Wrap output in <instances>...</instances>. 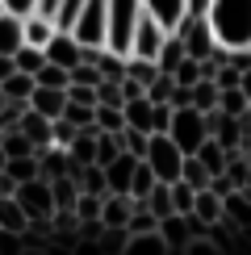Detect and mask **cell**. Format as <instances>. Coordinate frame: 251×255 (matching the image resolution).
<instances>
[{
	"mask_svg": "<svg viewBox=\"0 0 251 255\" xmlns=\"http://www.w3.org/2000/svg\"><path fill=\"white\" fill-rule=\"evenodd\" d=\"M159 42H163V29L142 13V17H138V29H134V42H130V55H138V59H155Z\"/></svg>",
	"mask_w": 251,
	"mask_h": 255,
	"instance_id": "obj_12",
	"label": "cell"
},
{
	"mask_svg": "<svg viewBox=\"0 0 251 255\" xmlns=\"http://www.w3.org/2000/svg\"><path fill=\"white\" fill-rule=\"evenodd\" d=\"M193 214L205 222V226H214V222H222V197L214 193V188H197V201H193Z\"/></svg>",
	"mask_w": 251,
	"mask_h": 255,
	"instance_id": "obj_16",
	"label": "cell"
},
{
	"mask_svg": "<svg viewBox=\"0 0 251 255\" xmlns=\"http://www.w3.org/2000/svg\"><path fill=\"white\" fill-rule=\"evenodd\" d=\"M97 71H101V80H122V76H126V55H118V50H109V46H101Z\"/></svg>",
	"mask_w": 251,
	"mask_h": 255,
	"instance_id": "obj_26",
	"label": "cell"
},
{
	"mask_svg": "<svg viewBox=\"0 0 251 255\" xmlns=\"http://www.w3.org/2000/svg\"><path fill=\"white\" fill-rule=\"evenodd\" d=\"M13 188H17V180L8 172H0V197H13Z\"/></svg>",
	"mask_w": 251,
	"mask_h": 255,
	"instance_id": "obj_41",
	"label": "cell"
},
{
	"mask_svg": "<svg viewBox=\"0 0 251 255\" xmlns=\"http://www.w3.org/2000/svg\"><path fill=\"white\" fill-rule=\"evenodd\" d=\"M92 109H97V105H80V101H67L59 118H67L71 126H76V130H84V126H92Z\"/></svg>",
	"mask_w": 251,
	"mask_h": 255,
	"instance_id": "obj_34",
	"label": "cell"
},
{
	"mask_svg": "<svg viewBox=\"0 0 251 255\" xmlns=\"http://www.w3.org/2000/svg\"><path fill=\"white\" fill-rule=\"evenodd\" d=\"M25 46V25H21L17 13H0V55H17V50Z\"/></svg>",
	"mask_w": 251,
	"mask_h": 255,
	"instance_id": "obj_15",
	"label": "cell"
},
{
	"mask_svg": "<svg viewBox=\"0 0 251 255\" xmlns=\"http://www.w3.org/2000/svg\"><path fill=\"white\" fill-rule=\"evenodd\" d=\"M167 122H172V105L167 101H155V118H151V134H163Z\"/></svg>",
	"mask_w": 251,
	"mask_h": 255,
	"instance_id": "obj_39",
	"label": "cell"
},
{
	"mask_svg": "<svg viewBox=\"0 0 251 255\" xmlns=\"http://www.w3.org/2000/svg\"><path fill=\"white\" fill-rule=\"evenodd\" d=\"M17 130L34 142V151H42V146H50V118H42L38 109H29L25 105V113L17 118Z\"/></svg>",
	"mask_w": 251,
	"mask_h": 255,
	"instance_id": "obj_13",
	"label": "cell"
},
{
	"mask_svg": "<svg viewBox=\"0 0 251 255\" xmlns=\"http://www.w3.org/2000/svg\"><path fill=\"white\" fill-rule=\"evenodd\" d=\"M63 105H67V92L63 88H46V84H34V92H29V109H38L42 118L55 122L63 113Z\"/></svg>",
	"mask_w": 251,
	"mask_h": 255,
	"instance_id": "obj_14",
	"label": "cell"
},
{
	"mask_svg": "<svg viewBox=\"0 0 251 255\" xmlns=\"http://www.w3.org/2000/svg\"><path fill=\"white\" fill-rule=\"evenodd\" d=\"M126 251L130 255H167V243H163L159 230H146V235H130Z\"/></svg>",
	"mask_w": 251,
	"mask_h": 255,
	"instance_id": "obj_20",
	"label": "cell"
},
{
	"mask_svg": "<svg viewBox=\"0 0 251 255\" xmlns=\"http://www.w3.org/2000/svg\"><path fill=\"white\" fill-rule=\"evenodd\" d=\"M239 88H243V97H247V101H251V67H247V71H243V76H239Z\"/></svg>",
	"mask_w": 251,
	"mask_h": 255,
	"instance_id": "obj_44",
	"label": "cell"
},
{
	"mask_svg": "<svg viewBox=\"0 0 251 255\" xmlns=\"http://www.w3.org/2000/svg\"><path fill=\"white\" fill-rule=\"evenodd\" d=\"M92 126H97V130H113V134H118L122 126H126L122 105H97V109H92Z\"/></svg>",
	"mask_w": 251,
	"mask_h": 255,
	"instance_id": "obj_30",
	"label": "cell"
},
{
	"mask_svg": "<svg viewBox=\"0 0 251 255\" xmlns=\"http://www.w3.org/2000/svg\"><path fill=\"white\" fill-rule=\"evenodd\" d=\"M67 67H59V63H42L38 67V76H34V84H46V88H67Z\"/></svg>",
	"mask_w": 251,
	"mask_h": 255,
	"instance_id": "obj_33",
	"label": "cell"
},
{
	"mask_svg": "<svg viewBox=\"0 0 251 255\" xmlns=\"http://www.w3.org/2000/svg\"><path fill=\"white\" fill-rule=\"evenodd\" d=\"M134 159L130 151H122L118 159H109L105 163V193H130V176H134Z\"/></svg>",
	"mask_w": 251,
	"mask_h": 255,
	"instance_id": "obj_11",
	"label": "cell"
},
{
	"mask_svg": "<svg viewBox=\"0 0 251 255\" xmlns=\"http://www.w3.org/2000/svg\"><path fill=\"white\" fill-rule=\"evenodd\" d=\"M155 184H159V176L151 172L146 159H138V163H134V176H130V201H134V205H142V197L151 193Z\"/></svg>",
	"mask_w": 251,
	"mask_h": 255,
	"instance_id": "obj_18",
	"label": "cell"
},
{
	"mask_svg": "<svg viewBox=\"0 0 251 255\" xmlns=\"http://www.w3.org/2000/svg\"><path fill=\"white\" fill-rule=\"evenodd\" d=\"M29 92H34V76H25V71H13L8 80H0V97L8 101H29Z\"/></svg>",
	"mask_w": 251,
	"mask_h": 255,
	"instance_id": "obj_24",
	"label": "cell"
},
{
	"mask_svg": "<svg viewBox=\"0 0 251 255\" xmlns=\"http://www.w3.org/2000/svg\"><path fill=\"white\" fill-rule=\"evenodd\" d=\"M180 59H184V42H180V34H163L159 50H155V67L172 76V67H176Z\"/></svg>",
	"mask_w": 251,
	"mask_h": 255,
	"instance_id": "obj_17",
	"label": "cell"
},
{
	"mask_svg": "<svg viewBox=\"0 0 251 255\" xmlns=\"http://www.w3.org/2000/svg\"><path fill=\"white\" fill-rule=\"evenodd\" d=\"M67 101H80V105H97V88L92 84H67Z\"/></svg>",
	"mask_w": 251,
	"mask_h": 255,
	"instance_id": "obj_38",
	"label": "cell"
},
{
	"mask_svg": "<svg viewBox=\"0 0 251 255\" xmlns=\"http://www.w3.org/2000/svg\"><path fill=\"white\" fill-rule=\"evenodd\" d=\"M193 155H197V159H201V163L209 167V176H218V172H222V167H226V155H230V151H226L222 142H218V138H205V142L197 146Z\"/></svg>",
	"mask_w": 251,
	"mask_h": 255,
	"instance_id": "obj_21",
	"label": "cell"
},
{
	"mask_svg": "<svg viewBox=\"0 0 251 255\" xmlns=\"http://www.w3.org/2000/svg\"><path fill=\"white\" fill-rule=\"evenodd\" d=\"M172 80L184 84V88H188V84H197V80H201V59H188V55H184V59L172 67Z\"/></svg>",
	"mask_w": 251,
	"mask_h": 255,
	"instance_id": "obj_35",
	"label": "cell"
},
{
	"mask_svg": "<svg viewBox=\"0 0 251 255\" xmlns=\"http://www.w3.org/2000/svg\"><path fill=\"white\" fill-rule=\"evenodd\" d=\"M184 4H188V17H205L209 0H184Z\"/></svg>",
	"mask_w": 251,
	"mask_h": 255,
	"instance_id": "obj_42",
	"label": "cell"
},
{
	"mask_svg": "<svg viewBox=\"0 0 251 255\" xmlns=\"http://www.w3.org/2000/svg\"><path fill=\"white\" fill-rule=\"evenodd\" d=\"M0 172H8L17 184H21V180H34L38 176V155H13V159H4Z\"/></svg>",
	"mask_w": 251,
	"mask_h": 255,
	"instance_id": "obj_28",
	"label": "cell"
},
{
	"mask_svg": "<svg viewBox=\"0 0 251 255\" xmlns=\"http://www.w3.org/2000/svg\"><path fill=\"white\" fill-rule=\"evenodd\" d=\"M101 201L105 193H76V222H101Z\"/></svg>",
	"mask_w": 251,
	"mask_h": 255,
	"instance_id": "obj_29",
	"label": "cell"
},
{
	"mask_svg": "<svg viewBox=\"0 0 251 255\" xmlns=\"http://www.w3.org/2000/svg\"><path fill=\"white\" fill-rule=\"evenodd\" d=\"M188 105L193 109H201V113H209V109H218V84L214 80H197V84H188Z\"/></svg>",
	"mask_w": 251,
	"mask_h": 255,
	"instance_id": "obj_19",
	"label": "cell"
},
{
	"mask_svg": "<svg viewBox=\"0 0 251 255\" xmlns=\"http://www.w3.org/2000/svg\"><path fill=\"white\" fill-rule=\"evenodd\" d=\"M205 25L218 50H247L251 46V0H209Z\"/></svg>",
	"mask_w": 251,
	"mask_h": 255,
	"instance_id": "obj_1",
	"label": "cell"
},
{
	"mask_svg": "<svg viewBox=\"0 0 251 255\" xmlns=\"http://www.w3.org/2000/svg\"><path fill=\"white\" fill-rule=\"evenodd\" d=\"M167 138H172L176 146H180L184 155H193L197 146L209 138V130H205V113L201 109H193V105H176L172 109V122H167V130H163Z\"/></svg>",
	"mask_w": 251,
	"mask_h": 255,
	"instance_id": "obj_3",
	"label": "cell"
},
{
	"mask_svg": "<svg viewBox=\"0 0 251 255\" xmlns=\"http://www.w3.org/2000/svg\"><path fill=\"white\" fill-rule=\"evenodd\" d=\"M0 13H4V4H0Z\"/></svg>",
	"mask_w": 251,
	"mask_h": 255,
	"instance_id": "obj_46",
	"label": "cell"
},
{
	"mask_svg": "<svg viewBox=\"0 0 251 255\" xmlns=\"http://www.w3.org/2000/svg\"><path fill=\"white\" fill-rule=\"evenodd\" d=\"M122 155V138L113 134V130H97V151H92V163H109V159H118Z\"/></svg>",
	"mask_w": 251,
	"mask_h": 255,
	"instance_id": "obj_25",
	"label": "cell"
},
{
	"mask_svg": "<svg viewBox=\"0 0 251 255\" xmlns=\"http://www.w3.org/2000/svg\"><path fill=\"white\" fill-rule=\"evenodd\" d=\"M17 71V63H13V55H0V80H8Z\"/></svg>",
	"mask_w": 251,
	"mask_h": 255,
	"instance_id": "obj_43",
	"label": "cell"
},
{
	"mask_svg": "<svg viewBox=\"0 0 251 255\" xmlns=\"http://www.w3.org/2000/svg\"><path fill=\"white\" fill-rule=\"evenodd\" d=\"M0 4H4L8 13H17V17H25V13H34V4H38V0H0Z\"/></svg>",
	"mask_w": 251,
	"mask_h": 255,
	"instance_id": "obj_40",
	"label": "cell"
},
{
	"mask_svg": "<svg viewBox=\"0 0 251 255\" xmlns=\"http://www.w3.org/2000/svg\"><path fill=\"white\" fill-rule=\"evenodd\" d=\"M0 167H4V146H0Z\"/></svg>",
	"mask_w": 251,
	"mask_h": 255,
	"instance_id": "obj_45",
	"label": "cell"
},
{
	"mask_svg": "<svg viewBox=\"0 0 251 255\" xmlns=\"http://www.w3.org/2000/svg\"><path fill=\"white\" fill-rule=\"evenodd\" d=\"M80 46H105V0H84L80 17L67 29Z\"/></svg>",
	"mask_w": 251,
	"mask_h": 255,
	"instance_id": "obj_7",
	"label": "cell"
},
{
	"mask_svg": "<svg viewBox=\"0 0 251 255\" xmlns=\"http://www.w3.org/2000/svg\"><path fill=\"white\" fill-rule=\"evenodd\" d=\"M13 63H17V71H25V76H38V67L46 63V50L42 46H21L13 55Z\"/></svg>",
	"mask_w": 251,
	"mask_h": 255,
	"instance_id": "obj_32",
	"label": "cell"
},
{
	"mask_svg": "<svg viewBox=\"0 0 251 255\" xmlns=\"http://www.w3.org/2000/svg\"><path fill=\"white\" fill-rule=\"evenodd\" d=\"M138 17H142V0H105V46L118 55H130Z\"/></svg>",
	"mask_w": 251,
	"mask_h": 255,
	"instance_id": "obj_2",
	"label": "cell"
},
{
	"mask_svg": "<svg viewBox=\"0 0 251 255\" xmlns=\"http://www.w3.org/2000/svg\"><path fill=\"white\" fill-rule=\"evenodd\" d=\"M167 193H172V214H193L197 188L188 184V180H172V184H167Z\"/></svg>",
	"mask_w": 251,
	"mask_h": 255,
	"instance_id": "obj_27",
	"label": "cell"
},
{
	"mask_svg": "<svg viewBox=\"0 0 251 255\" xmlns=\"http://www.w3.org/2000/svg\"><path fill=\"white\" fill-rule=\"evenodd\" d=\"M218 109H222L226 118H243V113L251 109V101L243 97V88L235 84V88H218Z\"/></svg>",
	"mask_w": 251,
	"mask_h": 255,
	"instance_id": "obj_23",
	"label": "cell"
},
{
	"mask_svg": "<svg viewBox=\"0 0 251 255\" xmlns=\"http://www.w3.org/2000/svg\"><path fill=\"white\" fill-rule=\"evenodd\" d=\"M42 50H46V63H59V67L71 71V67L80 63V50H84V46L67 34V29H55V34H50V42H46Z\"/></svg>",
	"mask_w": 251,
	"mask_h": 255,
	"instance_id": "obj_10",
	"label": "cell"
},
{
	"mask_svg": "<svg viewBox=\"0 0 251 255\" xmlns=\"http://www.w3.org/2000/svg\"><path fill=\"white\" fill-rule=\"evenodd\" d=\"M146 163H151V172L163 180V184H172V180H180V163H184V151L172 142L167 134H151L146 138Z\"/></svg>",
	"mask_w": 251,
	"mask_h": 255,
	"instance_id": "obj_5",
	"label": "cell"
},
{
	"mask_svg": "<svg viewBox=\"0 0 251 255\" xmlns=\"http://www.w3.org/2000/svg\"><path fill=\"white\" fill-rule=\"evenodd\" d=\"M176 34H180L188 59H209V55L218 50V46H214V34H209V25H205V17H184Z\"/></svg>",
	"mask_w": 251,
	"mask_h": 255,
	"instance_id": "obj_8",
	"label": "cell"
},
{
	"mask_svg": "<svg viewBox=\"0 0 251 255\" xmlns=\"http://www.w3.org/2000/svg\"><path fill=\"white\" fill-rule=\"evenodd\" d=\"M13 197L21 201V209H25V218L29 222H38V218H55V197H50V180H21V184L13 188Z\"/></svg>",
	"mask_w": 251,
	"mask_h": 255,
	"instance_id": "obj_6",
	"label": "cell"
},
{
	"mask_svg": "<svg viewBox=\"0 0 251 255\" xmlns=\"http://www.w3.org/2000/svg\"><path fill=\"white\" fill-rule=\"evenodd\" d=\"M97 105H126L122 80H101V84H97Z\"/></svg>",
	"mask_w": 251,
	"mask_h": 255,
	"instance_id": "obj_36",
	"label": "cell"
},
{
	"mask_svg": "<svg viewBox=\"0 0 251 255\" xmlns=\"http://www.w3.org/2000/svg\"><path fill=\"white\" fill-rule=\"evenodd\" d=\"M25 209H21V201L17 197H0V230H25Z\"/></svg>",
	"mask_w": 251,
	"mask_h": 255,
	"instance_id": "obj_22",
	"label": "cell"
},
{
	"mask_svg": "<svg viewBox=\"0 0 251 255\" xmlns=\"http://www.w3.org/2000/svg\"><path fill=\"white\" fill-rule=\"evenodd\" d=\"M159 235L167 243V251H188L197 239L209 235V226L197 214H163L159 218Z\"/></svg>",
	"mask_w": 251,
	"mask_h": 255,
	"instance_id": "obj_4",
	"label": "cell"
},
{
	"mask_svg": "<svg viewBox=\"0 0 251 255\" xmlns=\"http://www.w3.org/2000/svg\"><path fill=\"white\" fill-rule=\"evenodd\" d=\"M142 13L151 17L163 34H176L180 21L188 17V4H184V0H142Z\"/></svg>",
	"mask_w": 251,
	"mask_h": 255,
	"instance_id": "obj_9",
	"label": "cell"
},
{
	"mask_svg": "<svg viewBox=\"0 0 251 255\" xmlns=\"http://www.w3.org/2000/svg\"><path fill=\"white\" fill-rule=\"evenodd\" d=\"M180 180H188L193 188H209V167H205L197 155H184V163H180Z\"/></svg>",
	"mask_w": 251,
	"mask_h": 255,
	"instance_id": "obj_31",
	"label": "cell"
},
{
	"mask_svg": "<svg viewBox=\"0 0 251 255\" xmlns=\"http://www.w3.org/2000/svg\"><path fill=\"white\" fill-rule=\"evenodd\" d=\"M67 76H71L67 84H92V88L101 84V71H97V63H76V67H71Z\"/></svg>",
	"mask_w": 251,
	"mask_h": 255,
	"instance_id": "obj_37",
	"label": "cell"
}]
</instances>
